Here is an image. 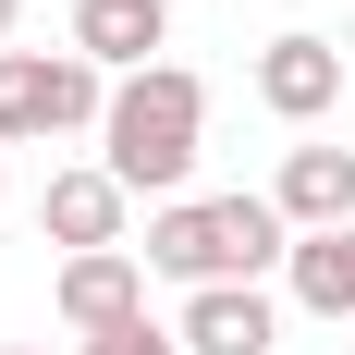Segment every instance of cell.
Returning <instances> with one entry per match:
<instances>
[{"mask_svg":"<svg viewBox=\"0 0 355 355\" xmlns=\"http://www.w3.org/2000/svg\"><path fill=\"white\" fill-rule=\"evenodd\" d=\"M159 12H172V0H159Z\"/></svg>","mask_w":355,"mask_h":355,"instance_id":"obj_14","label":"cell"},{"mask_svg":"<svg viewBox=\"0 0 355 355\" xmlns=\"http://www.w3.org/2000/svg\"><path fill=\"white\" fill-rule=\"evenodd\" d=\"M86 355H184V331H147V319H135V331H98Z\"/></svg>","mask_w":355,"mask_h":355,"instance_id":"obj_11","label":"cell"},{"mask_svg":"<svg viewBox=\"0 0 355 355\" xmlns=\"http://www.w3.org/2000/svg\"><path fill=\"white\" fill-rule=\"evenodd\" d=\"M12 355H49V343H12Z\"/></svg>","mask_w":355,"mask_h":355,"instance_id":"obj_13","label":"cell"},{"mask_svg":"<svg viewBox=\"0 0 355 355\" xmlns=\"http://www.w3.org/2000/svg\"><path fill=\"white\" fill-rule=\"evenodd\" d=\"M159 37H172V12H159V0H73V49H86V62H110V73H159V62H147Z\"/></svg>","mask_w":355,"mask_h":355,"instance_id":"obj_8","label":"cell"},{"mask_svg":"<svg viewBox=\"0 0 355 355\" xmlns=\"http://www.w3.org/2000/svg\"><path fill=\"white\" fill-rule=\"evenodd\" d=\"M62 319L86 331V343H98V331H135L147 319V270L123 245H110V257H62Z\"/></svg>","mask_w":355,"mask_h":355,"instance_id":"obj_6","label":"cell"},{"mask_svg":"<svg viewBox=\"0 0 355 355\" xmlns=\"http://www.w3.org/2000/svg\"><path fill=\"white\" fill-rule=\"evenodd\" d=\"M294 306H306V319H355V220L343 233H294Z\"/></svg>","mask_w":355,"mask_h":355,"instance_id":"obj_10","label":"cell"},{"mask_svg":"<svg viewBox=\"0 0 355 355\" xmlns=\"http://www.w3.org/2000/svg\"><path fill=\"white\" fill-rule=\"evenodd\" d=\"M282 343V306L257 282H220V294H184V355H270Z\"/></svg>","mask_w":355,"mask_h":355,"instance_id":"obj_7","label":"cell"},{"mask_svg":"<svg viewBox=\"0 0 355 355\" xmlns=\"http://www.w3.org/2000/svg\"><path fill=\"white\" fill-rule=\"evenodd\" d=\"M343 98V49H331V37H270V49H257V110H282V123H319V110Z\"/></svg>","mask_w":355,"mask_h":355,"instance_id":"obj_4","label":"cell"},{"mask_svg":"<svg viewBox=\"0 0 355 355\" xmlns=\"http://www.w3.org/2000/svg\"><path fill=\"white\" fill-rule=\"evenodd\" d=\"M37 233L73 257H110L123 245V184H110V159H86V172H49V196H37Z\"/></svg>","mask_w":355,"mask_h":355,"instance_id":"obj_5","label":"cell"},{"mask_svg":"<svg viewBox=\"0 0 355 355\" xmlns=\"http://www.w3.org/2000/svg\"><path fill=\"white\" fill-rule=\"evenodd\" d=\"M196 135H209V86H196L184 62L123 73V86H110L98 147H110V184H123V196H159V209H172V184L196 172Z\"/></svg>","mask_w":355,"mask_h":355,"instance_id":"obj_2","label":"cell"},{"mask_svg":"<svg viewBox=\"0 0 355 355\" xmlns=\"http://www.w3.org/2000/svg\"><path fill=\"white\" fill-rule=\"evenodd\" d=\"M73 123H110L98 62H86V49H0V147L73 135Z\"/></svg>","mask_w":355,"mask_h":355,"instance_id":"obj_3","label":"cell"},{"mask_svg":"<svg viewBox=\"0 0 355 355\" xmlns=\"http://www.w3.org/2000/svg\"><path fill=\"white\" fill-rule=\"evenodd\" d=\"M270 257H294V220H282V196H172V209L147 220V270H172L184 294L257 282Z\"/></svg>","mask_w":355,"mask_h":355,"instance_id":"obj_1","label":"cell"},{"mask_svg":"<svg viewBox=\"0 0 355 355\" xmlns=\"http://www.w3.org/2000/svg\"><path fill=\"white\" fill-rule=\"evenodd\" d=\"M0 37H12V0H0Z\"/></svg>","mask_w":355,"mask_h":355,"instance_id":"obj_12","label":"cell"},{"mask_svg":"<svg viewBox=\"0 0 355 355\" xmlns=\"http://www.w3.org/2000/svg\"><path fill=\"white\" fill-rule=\"evenodd\" d=\"M282 220L294 233H343L355 220V147H294L282 159Z\"/></svg>","mask_w":355,"mask_h":355,"instance_id":"obj_9","label":"cell"}]
</instances>
